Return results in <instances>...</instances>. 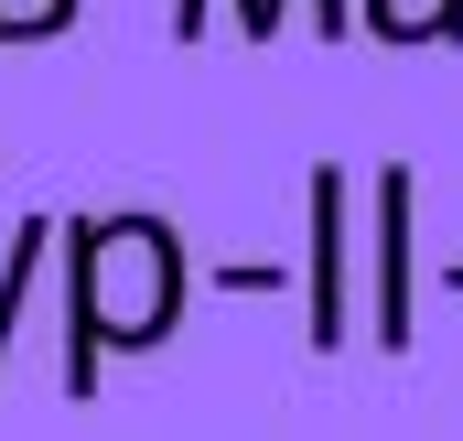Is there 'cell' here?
I'll use <instances>...</instances> for the list:
<instances>
[{
  "label": "cell",
  "instance_id": "cell-7",
  "mask_svg": "<svg viewBox=\"0 0 463 441\" xmlns=\"http://www.w3.org/2000/svg\"><path fill=\"white\" fill-rule=\"evenodd\" d=\"M76 22V0H0V43H22V33H65Z\"/></svg>",
  "mask_w": 463,
  "mask_h": 441
},
{
  "label": "cell",
  "instance_id": "cell-5",
  "mask_svg": "<svg viewBox=\"0 0 463 441\" xmlns=\"http://www.w3.org/2000/svg\"><path fill=\"white\" fill-rule=\"evenodd\" d=\"M355 22L377 43H463V0H366Z\"/></svg>",
  "mask_w": 463,
  "mask_h": 441
},
{
  "label": "cell",
  "instance_id": "cell-6",
  "mask_svg": "<svg viewBox=\"0 0 463 441\" xmlns=\"http://www.w3.org/2000/svg\"><path fill=\"white\" fill-rule=\"evenodd\" d=\"M280 11H291V0H237V33H248V43H269V33H280ZM355 11L345 0H313V33H345Z\"/></svg>",
  "mask_w": 463,
  "mask_h": 441
},
{
  "label": "cell",
  "instance_id": "cell-3",
  "mask_svg": "<svg viewBox=\"0 0 463 441\" xmlns=\"http://www.w3.org/2000/svg\"><path fill=\"white\" fill-rule=\"evenodd\" d=\"M355 173L345 162H313V355H335L355 333Z\"/></svg>",
  "mask_w": 463,
  "mask_h": 441
},
{
  "label": "cell",
  "instance_id": "cell-4",
  "mask_svg": "<svg viewBox=\"0 0 463 441\" xmlns=\"http://www.w3.org/2000/svg\"><path fill=\"white\" fill-rule=\"evenodd\" d=\"M43 258H54V216H22L11 226V258H0V366H11V333H22V302H33Z\"/></svg>",
  "mask_w": 463,
  "mask_h": 441
},
{
  "label": "cell",
  "instance_id": "cell-1",
  "mask_svg": "<svg viewBox=\"0 0 463 441\" xmlns=\"http://www.w3.org/2000/svg\"><path fill=\"white\" fill-rule=\"evenodd\" d=\"M194 258L184 226L151 205H98L65 226V399H98L109 355H151L184 324Z\"/></svg>",
  "mask_w": 463,
  "mask_h": 441
},
{
  "label": "cell",
  "instance_id": "cell-2",
  "mask_svg": "<svg viewBox=\"0 0 463 441\" xmlns=\"http://www.w3.org/2000/svg\"><path fill=\"white\" fill-rule=\"evenodd\" d=\"M355 205H366V269H377V291H366V333H377L388 355H410V333H420V269H410L420 173H410V162H377V173L355 183Z\"/></svg>",
  "mask_w": 463,
  "mask_h": 441
}]
</instances>
